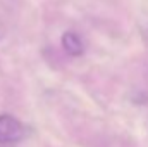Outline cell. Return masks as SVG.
Instances as JSON below:
<instances>
[{
  "label": "cell",
  "mask_w": 148,
  "mask_h": 147,
  "mask_svg": "<svg viewBox=\"0 0 148 147\" xmlns=\"http://www.w3.org/2000/svg\"><path fill=\"white\" fill-rule=\"evenodd\" d=\"M24 135V128L23 125L9 114H2L0 116V144H12L21 140Z\"/></svg>",
  "instance_id": "obj_1"
},
{
  "label": "cell",
  "mask_w": 148,
  "mask_h": 147,
  "mask_svg": "<svg viewBox=\"0 0 148 147\" xmlns=\"http://www.w3.org/2000/svg\"><path fill=\"white\" fill-rule=\"evenodd\" d=\"M62 49L69 54V55H73V57H79V55H83V52H84V45H83V40L79 38L77 33H74V31H66L64 35H62Z\"/></svg>",
  "instance_id": "obj_2"
}]
</instances>
